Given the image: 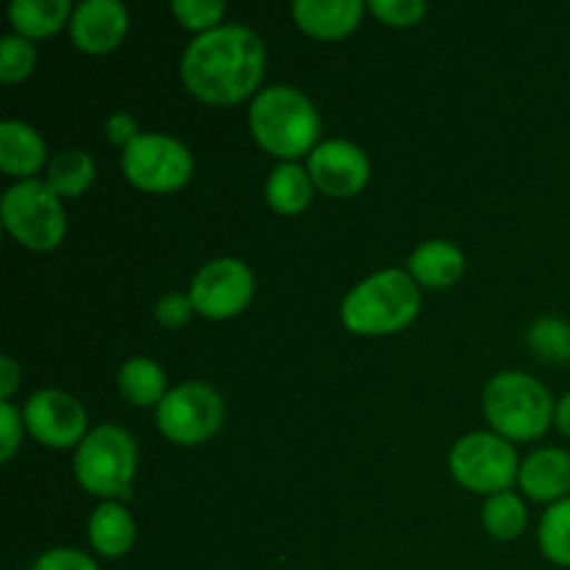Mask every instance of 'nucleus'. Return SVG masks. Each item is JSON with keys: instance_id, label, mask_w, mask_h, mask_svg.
<instances>
[{"instance_id": "obj_17", "label": "nucleus", "mask_w": 570, "mask_h": 570, "mask_svg": "<svg viewBox=\"0 0 570 570\" xmlns=\"http://www.w3.org/2000/svg\"><path fill=\"white\" fill-rule=\"evenodd\" d=\"M410 273L417 287L449 289L465 273V254L449 239H429L410 256Z\"/></svg>"}, {"instance_id": "obj_3", "label": "nucleus", "mask_w": 570, "mask_h": 570, "mask_svg": "<svg viewBox=\"0 0 570 570\" xmlns=\"http://www.w3.org/2000/svg\"><path fill=\"white\" fill-rule=\"evenodd\" d=\"M421 301V287L415 278L399 267H390L356 284L345 295L340 317L351 334H362V337L395 334L415 323Z\"/></svg>"}, {"instance_id": "obj_14", "label": "nucleus", "mask_w": 570, "mask_h": 570, "mask_svg": "<svg viewBox=\"0 0 570 570\" xmlns=\"http://www.w3.org/2000/svg\"><path fill=\"white\" fill-rule=\"evenodd\" d=\"M365 3L362 0H298L293 20L312 39H343L360 28Z\"/></svg>"}, {"instance_id": "obj_16", "label": "nucleus", "mask_w": 570, "mask_h": 570, "mask_svg": "<svg viewBox=\"0 0 570 570\" xmlns=\"http://www.w3.org/2000/svg\"><path fill=\"white\" fill-rule=\"evenodd\" d=\"M45 161H48V145L37 128L20 120H6L0 126V170L28 181L42 170Z\"/></svg>"}, {"instance_id": "obj_31", "label": "nucleus", "mask_w": 570, "mask_h": 570, "mask_svg": "<svg viewBox=\"0 0 570 570\" xmlns=\"http://www.w3.org/2000/svg\"><path fill=\"white\" fill-rule=\"evenodd\" d=\"M31 570H100L98 562L78 549H50L37 557Z\"/></svg>"}, {"instance_id": "obj_27", "label": "nucleus", "mask_w": 570, "mask_h": 570, "mask_svg": "<svg viewBox=\"0 0 570 570\" xmlns=\"http://www.w3.org/2000/svg\"><path fill=\"white\" fill-rule=\"evenodd\" d=\"M170 11L184 28L200 37V33L220 28V20L226 17V3H220V0H176V3H170Z\"/></svg>"}, {"instance_id": "obj_33", "label": "nucleus", "mask_w": 570, "mask_h": 570, "mask_svg": "<svg viewBox=\"0 0 570 570\" xmlns=\"http://www.w3.org/2000/svg\"><path fill=\"white\" fill-rule=\"evenodd\" d=\"M20 379H22L20 365H17L11 356H3V360H0V399L9 401L11 395H14V390L20 387Z\"/></svg>"}, {"instance_id": "obj_30", "label": "nucleus", "mask_w": 570, "mask_h": 570, "mask_svg": "<svg viewBox=\"0 0 570 570\" xmlns=\"http://www.w3.org/2000/svg\"><path fill=\"white\" fill-rule=\"evenodd\" d=\"M22 426H26L22 412L14 404H9V401H3L0 404V460L3 462H9L20 451Z\"/></svg>"}, {"instance_id": "obj_12", "label": "nucleus", "mask_w": 570, "mask_h": 570, "mask_svg": "<svg viewBox=\"0 0 570 570\" xmlns=\"http://www.w3.org/2000/svg\"><path fill=\"white\" fill-rule=\"evenodd\" d=\"M309 176L315 189L328 198H354L371 181V161L360 145L328 139L309 154Z\"/></svg>"}, {"instance_id": "obj_9", "label": "nucleus", "mask_w": 570, "mask_h": 570, "mask_svg": "<svg viewBox=\"0 0 570 570\" xmlns=\"http://www.w3.org/2000/svg\"><path fill=\"white\" fill-rule=\"evenodd\" d=\"M193 154L167 134H139L122 150V176L142 193H176L193 178Z\"/></svg>"}, {"instance_id": "obj_4", "label": "nucleus", "mask_w": 570, "mask_h": 570, "mask_svg": "<svg viewBox=\"0 0 570 570\" xmlns=\"http://www.w3.org/2000/svg\"><path fill=\"white\" fill-rule=\"evenodd\" d=\"M484 417L499 438L510 443H529L543 438L554 423V399L534 376L504 371L493 376L482 395Z\"/></svg>"}, {"instance_id": "obj_10", "label": "nucleus", "mask_w": 570, "mask_h": 570, "mask_svg": "<svg viewBox=\"0 0 570 570\" xmlns=\"http://www.w3.org/2000/svg\"><path fill=\"white\" fill-rule=\"evenodd\" d=\"M254 289L256 282L250 267L234 256H220V259L206 262L195 273L189 284V298H193L195 315L206 321H228L248 309Z\"/></svg>"}, {"instance_id": "obj_22", "label": "nucleus", "mask_w": 570, "mask_h": 570, "mask_svg": "<svg viewBox=\"0 0 570 570\" xmlns=\"http://www.w3.org/2000/svg\"><path fill=\"white\" fill-rule=\"evenodd\" d=\"M95 181V161L87 150H61L50 159L48 176L45 184L53 189L59 198H78V195L87 193Z\"/></svg>"}, {"instance_id": "obj_19", "label": "nucleus", "mask_w": 570, "mask_h": 570, "mask_svg": "<svg viewBox=\"0 0 570 570\" xmlns=\"http://www.w3.org/2000/svg\"><path fill=\"white\" fill-rule=\"evenodd\" d=\"M70 0H14L9 6V20L22 39L53 37L72 17Z\"/></svg>"}, {"instance_id": "obj_24", "label": "nucleus", "mask_w": 570, "mask_h": 570, "mask_svg": "<svg viewBox=\"0 0 570 570\" xmlns=\"http://www.w3.org/2000/svg\"><path fill=\"white\" fill-rule=\"evenodd\" d=\"M538 540L546 560L560 568H570V495L546 510Z\"/></svg>"}, {"instance_id": "obj_2", "label": "nucleus", "mask_w": 570, "mask_h": 570, "mask_svg": "<svg viewBox=\"0 0 570 570\" xmlns=\"http://www.w3.org/2000/svg\"><path fill=\"white\" fill-rule=\"evenodd\" d=\"M248 126L256 145L282 161L309 156L321 137V115L304 92L293 87L262 89L248 109Z\"/></svg>"}, {"instance_id": "obj_15", "label": "nucleus", "mask_w": 570, "mask_h": 570, "mask_svg": "<svg viewBox=\"0 0 570 570\" xmlns=\"http://www.w3.org/2000/svg\"><path fill=\"white\" fill-rule=\"evenodd\" d=\"M521 490L534 501L557 504L570 493V451L540 449L523 460L518 473Z\"/></svg>"}, {"instance_id": "obj_26", "label": "nucleus", "mask_w": 570, "mask_h": 570, "mask_svg": "<svg viewBox=\"0 0 570 570\" xmlns=\"http://www.w3.org/2000/svg\"><path fill=\"white\" fill-rule=\"evenodd\" d=\"M33 67H37V48L31 45V39L11 33L0 42V78L6 83L26 81Z\"/></svg>"}, {"instance_id": "obj_18", "label": "nucleus", "mask_w": 570, "mask_h": 570, "mask_svg": "<svg viewBox=\"0 0 570 570\" xmlns=\"http://www.w3.org/2000/svg\"><path fill=\"white\" fill-rule=\"evenodd\" d=\"M89 543L98 554L117 560L126 557L134 549L137 540V523H134L131 512L120 504V501H104L98 510L89 518Z\"/></svg>"}, {"instance_id": "obj_7", "label": "nucleus", "mask_w": 570, "mask_h": 570, "mask_svg": "<svg viewBox=\"0 0 570 570\" xmlns=\"http://www.w3.org/2000/svg\"><path fill=\"white\" fill-rule=\"evenodd\" d=\"M451 476L465 490L482 495L507 493L521 473L518 451L495 432H473L462 438L449 454Z\"/></svg>"}, {"instance_id": "obj_28", "label": "nucleus", "mask_w": 570, "mask_h": 570, "mask_svg": "<svg viewBox=\"0 0 570 570\" xmlns=\"http://www.w3.org/2000/svg\"><path fill=\"white\" fill-rule=\"evenodd\" d=\"M367 9L390 28H410L426 17L429 6L421 0H371Z\"/></svg>"}, {"instance_id": "obj_34", "label": "nucleus", "mask_w": 570, "mask_h": 570, "mask_svg": "<svg viewBox=\"0 0 570 570\" xmlns=\"http://www.w3.org/2000/svg\"><path fill=\"white\" fill-rule=\"evenodd\" d=\"M554 423H557V429H560V432L566 434V438H570V393L562 395L560 404H557Z\"/></svg>"}, {"instance_id": "obj_20", "label": "nucleus", "mask_w": 570, "mask_h": 570, "mask_svg": "<svg viewBox=\"0 0 570 570\" xmlns=\"http://www.w3.org/2000/svg\"><path fill=\"white\" fill-rule=\"evenodd\" d=\"M312 193H315V184H312L309 170L295 161H282L271 173L265 187L267 206L278 215H301L304 209H309Z\"/></svg>"}, {"instance_id": "obj_29", "label": "nucleus", "mask_w": 570, "mask_h": 570, "mask_svg": "<svg viewBox=\"0 0 570 570\" xmlns=\"http://www.w3.org/2000/svg\"><path fill=\"white\" fill-rule=\"evenodd\" d=\"M195 315V306H193V298H189V293H167L161 295L159 304H156L154 309V317L156 323H159L161 328H167V332H176V328L187 326L189 317Z\"/></svg>"}, {"instance_id": "obj_5", "label": "nucleus", "mask_w": 570, "mask_h": 570, "mask_svg": "<svg viewBox=\"0 0 570 570\" xmlns=\"http://www.w3.org/2000/svg\"><path fill=\"white\" fill-rule=\"evenodd\" d=\"M137 443L131 434L115 423L89 429L83 443L76 449V479L87 493L104 501L128 499L137 476Z\"/></svg>"}, {"instance_id": "obj_1", "label": "nucleus", "mask_w": 570, "mask_h": 570, "mask_svg": "<svg viewBox=\"0 0 570 570\" xmlns=\"http://www.w3.org/2000/svg\"><path fill=\"white\" fill-rule=\"evenodd\" d=\"M265 70V42L245 26H220L200 33L189 42L181 59L184 87L193 98L209 106L243 104L259 89Z\"/></svg>"}, {"instance_id": "obj_25", "label": "nucleus", "mask_w": 570, "mask_h": 570, "mask_svg": "<svg viewBox=\"0 0 570 570\" xmlns=\"http://www.w3.org/2000/svg\"><path fill=\"white\" fill-rule=\"evenodd\" d=\"M529 348L546 362L570 360V326L560 317H540L529 328Z\"/></svg>"}, {"instance_id": "obj_11", "label": "nucleus", "mask_w": 570, "mask_h": 570, "mask_svg": "<svg viewBox=\"0 0 570 570\" xmlns=\"http://www.w3.org/2000/svg\"><path fill=\"white\" fill-rule=\"evenodd\" d=\"M26 429L37 443L48 449H72L81 445L89 434L87 429V410L76 395L65 390H39L26 401Z\"/></svg>"}, {"instance_id": "obj_21", "label": "nucleus", "mask_w": 570, "mask_h": 570, "mask_svg": "<svg viewBox=\"0 0 570 570\" xmlns=\"http://www.w3.org/2000/svg\"><path fill=\"white\" fill-rule=\"evenodd\" d=\"M117 387H120L122 399L134 406H159L170 393L165 371L148 356H134V360L122 362L120 373H117Z\"/></svg>"}, {"instance_id": "obj_8", "label": "nucleus", "mask_w": 570, "mask_h": 570, "mask_svg": "<svg viewBox=\"0 0 570 570\" xmlns=\"http://www.w3.org/2000/svg\"><path fill=\"white\" fill-rule=\"evenodd\" d=\"M226 421V404L215 387L204 382H184L156 406V426L170 443L200 445L215 438Z\"/></svg>"}, {"instance_id": "obj_13", "label": "nucleus", "mask_w": 570, "mask_h": 570, "mask_svg": "<svg viewBox=\"0 0 570 570\" xmlns=\"http://www.w3.org/2000/svg\"><path fill=\"white\" fill-rule=\"evenodd\" d=\"M128 33V11L117 0H83L70 17V37L81 53L106 56Z\"/></svg>"}, {"instance_id": "obj_32", "label": "nucleus", "mask_w": 570, "mask_h": 570, "mask_svg": "<svg viewBox=\"0 0 570 570\" xmlns=\"http://www.w3.org/2000/svg\"><path fill=\"white\" fill-rule=\"evenodd\" d=\"M139 137V126L131 115L126 111H115L111 117H106V139L111 145H122V150Z\"/></svg>"}, {"instance_id": "obj_23", "label": "nucleus", "mask_w": 570, "mask_h": 570, "mask_svg": "<svg viewBox=\"0 0 570 570\" xmlns=\"http://www.w3.org/2000/svg\"><path fill=\"white\" fill-rule=\"evenodd\" d=\"M527 507L510 490L490 495L482 507V523L488 529V534H493L495 540L521 538L523 529H527Z\"/></svg>"}, {"instance_id": "obj_6", "label": "nucleus", "mask_w": 570, "mask_h": 570, "mask_svg": "<svg viewBox=\"0 0 570 570\" xmlns=\"http://www.w3.org/2000/svg\"><path fill=\"white\" fill-rule=\"evenodd\" d=\"M3 226L22 248L48 254L59 248L67 234V215L61 198L39 178L17 181L0 200Z\"/></svg>"}]
</instances>
